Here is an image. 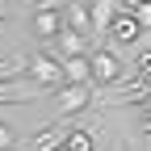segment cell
I'll return each instance as SVG.
<instances>
[{
  "instance_id": "obj_1",
  "label": "cell",
  "mask_w": 151,
  "mask_h": 151,
  "mask_svg": "<svg viewBox=\"0 0 151 151\" xmlns=\"http://www.w3.org/2000/svg\"><path fill=\"white\" fill-rule=\"evenodd\" d=\"M88 67H92V84H101V88H113V84L130 80V76L122 71V59L113 50H92L88 55Z\"/></svg>"
},
{
  "instance_id": "obj_2",
  "label": "cell",
  "mask_w": 151,
  "mask_h": 151,
  "mask_svg": "<svg viewBox=\"0 0 151 151\" xmlns=\"http://www.w3.org/2000/svg\"><path fill=\"white\" fill-rule=\"evenodd\" d=\"M25 76H34V84H42V88H59L63 84V63L50 59V55H29Z\"/></svg>"
},
{
  "instance_id": "obj_3",
  "label": "cell",
  "mask_w": 151,
  "mask_h": 151,
  "mask_svg": "<svg viewBox=\"0 0 151 151\" xmlns=\"http://www.w3.org/2000/svg\"><path fill=\"white\" fill-rule=\"evenodd\" d=\"M50 97H55V105H59V113H80V109H88V101H92V84H59V88H50Z\"/></svg>"
},
{
  "instance_id": "obj_4",
  "label": "cell",
  "mask_w": 151,
  "mask_h": 151,
  "mask_svg": "<svg viewBox=\"0 0 151 151\" xmlns=\"http://www.w3.org/2000/svg\"><path fill=\"white\" fill-rule=\"evenodd\" d=\"M118 46H134L139 38H143V25H139V17L134 13H126V9H113V17H109V29H105Z\"/></svg>"
},
{
  "instance_id": "obj_5",
  "label": "cell",
  "mask_w": 151,
  "mask_h": 151,
  "mask_svg": "<svg viewBox=\"0 0 151 151\" xmlns=\"http://www.w3.org/2000/svg\"><path fill=\"white\" fill-rule=\"evenodd\" d=\"M63 63V80L67 84H92V67H88V55H67Z\"/></svg>"
},
{
  "instance_id": "obj_6",
  "label": "cell",
  "mask_w": 151,
  "mask_h": 151,
  "mask_svg": "<svg viewBox=\"0 0 151 151\" xmlns=\"http://www.w3.org/2000/svg\"><path fill=\"white\" fill-rule=\"evenodd\" d=\"M67 130H71L67 122H55V126H46V130H38L34 143H29V151H55V147H63Z\"/></svg>"
},
{
  "instance_id": "obj_7",
  "label": "cell",
  "mask_w": 151,
  "mask_h": 151,
  "mask_svg": "<svg viewBox=\"0 0 151 151\" xmlns=\"http://www.w3.org/2000/svg\"><path fill=\"white\" fill-rule=\"evenodd\" d=\"M55 42H59V50H63V59H67V55H88V34H80V29H71V25H63L59 34H55Z\"/></svg>"
},
{
  "instance_id": "obj_8",
  "label": "cell",
  "mask_w": 151,
  "mask_h": 151,
  "mask_svg": "<svg viewBox=\"0 0 151 151\" xmlns=\"http://www.w3.org/2000/svg\"><path fill=\"white\" fill-rule=\"evenodd\" d=\"M59 29H63L59 9H34V34H38V38H55Z\"/></svg>"
},
{
  "instance_id": "obj_9",
  "label": "cell",
  "mask_w": 151,
  "mask_h": 151,
  "mask_svg": "<svg viewBox=\"0 0 151 151\" xmlns=\"http://www.w3.org/2000/svg\"><path fill=\"white\" fill-rule=\"evenodd\" d=\"M113 0H88V21H92V38L109 29V17H113Z\"/></svg>"
},
{
  "instance_id": "obj_10",
  "label": "cell",
  "mask_w": 151,
  "mask_h": 151,
  "mask_svg": "<svg viewBox=\"0 0 151 151\" xmlns=\"http://www.w3.org/2000/svg\"><path fill=\"white\" fill-rule=\"evenodd\" d=\"M67 9V21L63 25H71V29H80V34H88L92 38V21H88V0H71V4H63Z\"/></svg>"
},
{
  "instance_id": "obj_11",
  "label": "cell",
  "mask_w": 151,
  "mask_h": 151,
  "mask_svg": "<svg viewBox=\"0 0 151 151\" xmlns=\"http://www.w3.org/2000/svg\"><path fill=\"white\" fill-rule=\"evenodd\" d=\"M63 147L67 151H92V130H67Z\"/></svg>"
},
{
  "instance_id": "obj_12",
  "label": "cell",
  "mask_w": 151,
  "mask_h": 151,
  "mask_svg": "<svg viewBox=\"0 0 151 151\" xmlns=\"http://www.w3.org/2000/svg\"><path fill=\"white\" fill-rule=\"evenodd\" d=\"M134 71H139V80H151V50H143L134 59Z\"/></svg>"
},
{
  "instance_id": "obj_13",
  "label": "cell",
  "mask_w": 151,
  "mask_h": 151,
  "mask_svg": "<svg viewBox=\"0 0 151 151\" xmlns=\"http://www.w3.org/2000/svg\"><path fill=\"white\" fill-rule=\"evenodd\" d=\"M134 17H139V25H143V29H151V0H143V4L134 9Z\"/></svg>"
},
{
  "instance_id": "obj_14",
  "label": "cell",
  "mask_w": 151,
  "mask_h": 151,
  "mask_svg": "<svg viewBox=\"0 0 151 151\" xmlns=\"http://www.w3.org/2000/svg\"><path fill=\"white\" fill-rule=\"evenodd\" d=\"M13 147H17V134L9 126H0V151H13Z\"/></svg>"
},
{
  "instance_id": "obj_15",
  "label": "cell",
  "mask_w": 151,
  "mask_h": 151,
  "mask_svg": "<svg viewBox=\"0 0 151 151\" xmlns=\"http://www.w3.org/2000/svg\"><path fill=\"white\" fill-rule=\"evenodd\" d=\"M113 4H118V9H126V13H134V9L143 4V0H113Z\"/></svg>"
},
{
  "instance_id": "obj_16",
  "label": "cell",
  "mask_w": 151,
  "mask_h": 151,
  "mask_svg": "<svg viewBox=\"0 0 151 151\" xmlns=\"http://www.w3.org/2000/svg\"><path fill=\"white\" fill-rule=\"evenodd\" d=\"M143 139H147V143H151V118H147V122H143Z\"/></svg>"
},
{
  "instance_id": "obj_17",
  "label": "cell",
  "mask_w": 151,
  "mask_h": 151,
  "mask_svg": "<svg viewBox=\"0 0 151 151\" xmlns=\"http://www.w3.org/2000/svg\"><path fill=\"white\" fill-rule=\"evenodd\" d=\"M113 151H130V147H122V143H118V147H113Z\"/></svg>"
},
{
  "instance_id": "obj_18",
  "label": "cell",
  "mask_w": 151,
  "mask_h": 151,
  "mask_svg": "<svg viewBox=\"0 0 151 151\" xmlns=\"http://www.w3.org/2000/svg\"><path fill=\"white\" fill-rule=\"evenodd\" d=\"M0 17H4V4H0Z\"/></svg>"
},
{
  "instance_id": "obj_19",
  "label": "cell",
  "mask_w": 151,
  "mask_h": 151,
  "mask_svg": "<svg viewBox=\"0 0 151 151\" xmlns=\"http://www.w3.org/2000/svg\"><path fill=\"white\" fill-rule=\"evenodd\" d=\"M55 151H67V147H55Z\"/></svg>"
}]
</instances>
